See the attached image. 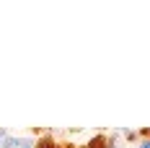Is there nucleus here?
<instances>
[{"label": "nucleus", "mask_w": 150, "mask_h": 148, "mask_svg": "<svg viewBox=\"0 0 150 148\" xmlns=\"http://www.w3.org/2000/svg\"><path fill=\"white\" fill-rule=\"evenodd\" d=\"M111 146H114V140L106 138V135H96V138L88 143V148H111Z\"/></svg>", "instance_id": "f257e3e1"}, {"label": "nucleus", "mask_w": 150, "mask_h": 148, "mask_svg": "<svg viewBox=\"0 0 150 148\" xmlns=\"http://www.w3.org/2000/svg\"><path fill=\"white\" fill-rule=\"evenodd\" d=\"M140 148H150V138H148V140H142V143H140Z\"/></svg>", "instance_id": "f03ea898"}]
</instances>
